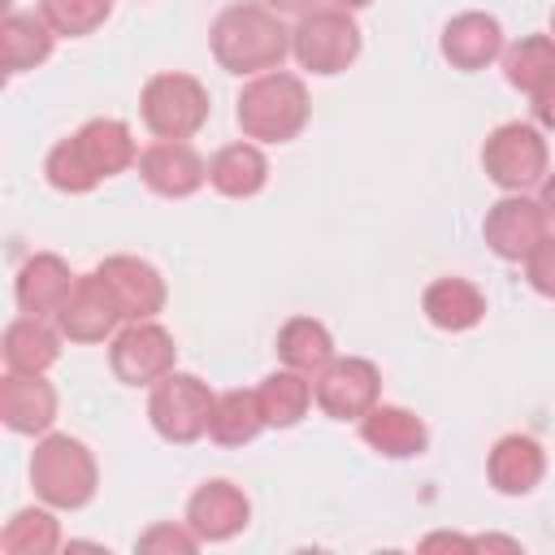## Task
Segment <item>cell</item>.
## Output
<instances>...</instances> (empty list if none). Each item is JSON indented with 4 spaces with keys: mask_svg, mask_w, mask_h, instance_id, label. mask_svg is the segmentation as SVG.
<instances>
[{
    "mask_svg": "<svg viewBox=\"0 0 555 555\" xmlns=\"http://www.w3.org/2000/svg\"><path fill=\"white\" fill-rule=\"evenodd\" d=\"M134 160V139H130V126L117 121V117H95L87 121L74 139H61L48 160H43V173L56 191L65 195H87L100 178H113L121 173L126 165Z\"/></svg>",
    "mask_w": 555,
    "mask_h": 555,
    "instance_id": "1",
    "label": "cell"
},
{
    "mask_svg": "<svg viewBox=\"0 0 555 555\" xmlns=\"http://www.w3.org/2000/svg\"><path fill=\"white\" fill-rule=\"evenodd\" d=\"M291 30L260 4H230L212 22V56L230 74H269L286 61Z\"/></svg>",
    "mask_w": 555,
    "mask_h": 555,
    "instance_id": "2",
    "label": "cell"
},
{
    "mask_svg": "<svg viewBox=\"0 0 555 555\" xmlns=\"http://www.w3.org/2000/svg\"><path fill=\"white\" fill-rule=\"evenodd\" d=\"M238 130L260 143H286L308 126V87L295 74L269 69L251 78L238 95Z\"/></svg>",
    "mask_w": 555,
    "mask_h": 555,
    "instance_id": "3",
    "label": "cell"
},
{
    "mask_svg": "<svg viewBox=\"0 0 555 555\" xmlns=\"http://www.w3.org/2000/svg\"><path fill=\"white\" fill-rule=\"evenodd\" d=\"M95 460L69 434H48L30 455V486L48 507L78 512L95 499Z\"/></svg>",
    "mask_w": 555,
    "mask_h": 555,
    "instance_id": "4",
    "label": "cell"
},
{
    "mask_svg": "<svg viewBox=\"0 0 555 555\" xmlns=\"http://www.w3.org/2000/svg\"><path fill=\"white\" fill-rule=\"evenodd\" d=\"M212 412H217V395L195 373H165L152 386V399H147L152 429L165 442H195V438H204L212 429Z\"/></svg>",
    "mask_w": 555,
    "mask_h": 555,
    "instance_id": "5",
    "label": "cell"
},
{
    "mask_svg": "<svg viewBox=\"0 0 555 555\" xmlns=\"http://www.w3.org/2000/svg\"><path fill=\"white\" fill-rule=\"evenodd\" d=\"M291 52L321 78L343 74L360 56V26L347 17V9H308L291 30Z\"/></svg>",
    "mask_w": 555,
    "mask_h": 555,
    "instance_id": "6",
    "label": "cell"
},
{
    "mask_svg": "<svg viewBox=\"0 0 555 555\" xmlns=\"http://www.w3.org/2000/svg\"><path fill=\"white\" fill-rule=\"evenodd\" d=\"M139 108L156 139H191L208 121V91L191 74H152Z\"/></svg>",
    "mask_w": 555,
    "mask_h": 555,
    "instance_id": "7",
    "label": "cell"
},
{
    "mask_svg": "<svg viewBox=\"0 0 555 555\" xmlns=\"http://www.w3.org/2000/svg\"><path fill=\"white\" fill-rule=\"evenodd\" d=\"M481 165L494 186L525 191L546 178V139L529 121H503L499 130H490L481 147Z\"/></svg>",
    "mask_w": 555,
    "mask_h": 555,
    "instance_id": "8",
    "label": "cell"
},
{
    "mask_svg": "<svg viewBox=\"0 0 555 555\" xmlns=\"http://www.w3.org/2000/svg\"><path fill=\"white\" fill-rule=\"evenodd\" d=\"M173 356L178 347L156 321H130L108 347V364L126 386H156L165 373H173Z\"/></svg>",
    "mask_w": 555,
    "mask_h": 555,
    "instance_id": "9",
    "label": "cell"
},
{
    "mask_svg": "<svg viewBox=\"0 0 555 555\" xmlns=\"http://www.w3.org/2000/svg\"><path fill=\"white\" fill-rule=\"evenodd\" d=\"M377 390H382V377L369 360L360 356H343V360H330L317 382H312V395L321 403L325 416L334 421H360L373 403H377Z\"/></svg>",
    "mask_w": 555,
    "mask_h": 555,
    "instance_id": "10",
    "label": "cell"
},
{
    "mask_svg": "<svg viewBox=\"0 0 555 555\" xmlns=\"http://www.w3.org/2000/svg\"><path fill=\"white\" fill-rule=\"evenodd\" d=\"M121 321H126V312H121L117 295L108 291V282L100 273L78 278L65 308L56 312V325L69 343H104Z\"/></svg>",
    "mask_w": 555,
    "mask_h": 555,
    "instance_id": "11",
    "label": "cell"
},
{
    "mask_svg": "<svg viewBox=\"0 0 555 555\" xmlns=\"http://www.w3.org/2000/svg\"><path fill=\"white\" fill-rule=\"evenodd\" d=\"M486 243L494 256L503 260H525L542 238H546V208L525 199L520 191L503 195L490 212H486V225H481Z\"/></svg>",
    "mask_w": 555,
    "mask_h": 555,
    "instance_id": "12",
    "label": "cell"
},
{
    "mask_svg": "<svg viewBox=\"0 0 555 555\" xmlns=\"http://www.w3.org/2000/svg\"><path fill=\"white\" fill-rule=\"evenodd\" d=\"M139 173L165 199H186L208 182V165L186 139H160V143L143 147L139 152Z\"/></svg>",
    "mask_w": 555,
    "mask_h": 555,
    "instance_id": "13",
    "label": "cell"
},
{
    "mask_svg": "<svg viewBox=\"0 0 555 555\" xmlns=\"http://www.w3.org/2000/svg\"><path fill=\"white\" fill-rule=\"evenodd\" d=\"M247 516H251V503L247 494L234 486V481H204L191 503H186V525L195 529L199 542H225L234 533L247 529Z\"/></svg>",
    "mask_w": 555,
    "mask_h": 555,
    "instance_id": "14",
    "label": "cell"
},
{
    "mask_svg": "<svg viewBox=\"0 0 555 555\" xmlns=\"http://www.w3.org/2000/svg\"><path fill=\"white\" fill-rule=\"evenodd\" d=\"M95 273L117 295L126 321H152L165 308V282H160V273L147 260H139V256H108Z\"/></svg>",
    "mask_w": 555,
    "mask_h": 555,
    "instance_id": "15",
    "label": "cell"
},
{
    "mask_svg": "<svg viewBox=\"0 0 555 555\" xmlns=\"http://www.w3.org/2000/svg\"><path fill=\"white\" fill-rule=\"evenodd\" d=\"M0 421L13 434H48L56 421V390L43 373H9L0 382Z\"/></svg>",
    "mask_w": 555,
    "mask_h": 555,
    "instance_id": "16",
    "label": "cell"
},
{
    "mask_svg": "<svg viewBox=\"0 0 555 555\" xmlns=\"http://www.w3.org/2000/svg\"><path fill=\"white\" fill-rule=\"evenodd\" d=\"M69 291H74V273H69V264H65L61 256H52V251L30 256V260L22 264V273H17V286H13L17 308H22L26 317H56V312L65 308Z\"/></svg>",
    "mask_w": 555,
    "mask_h": 555,
    "instance_id": "17",
    "label": "cell"
},
{
    "mask_svg": "<svg viewBox=\"0 0 555 555\" xmlns=\"http://www.w3.org/2000/svg\"><path fill=\"white\" fill-rule=\"evenodd\" d=\"M442 56L455 69H464V74L486 69L494 56H503V26H499V17H490V13H460V17H451L447 30H442Z\"/></svg>",
    "mask_w": 555,
    "mask_h": 555,
    "instance_id": "18",
    "label": "cell"
},
{
    "mask_svg": "<svg viewBox=\"0 0 555 555\" xmlns=\"http://www.w3.org/2000/svg\"><path fill=\"white\" fill-rule=\"evenodd\" d=\"M360 438L390 455V460H408V455H421L425 442H429V429L416 412L408 408H395V403H373L364 416H360Z\"/></svg>",
    "mask_w": 555,
    "mask_h": 555,
    "instance_id": "19",
    "label": "cell"
},
{
    "mask_svg": "<svg viewBox=\"0 0 555 555\" xmlns=\"http://www.w3.org/2000/svg\"><path fill=\"white\" fill-rule=\"evenodd\" d=\"M486 473L499 494H529L546 473V455L529 434H507L494 442Z\"/></svg>",
    "mask_w": 555,
    "mask_h": 555,
    "instance_id": "20",
    "label": "cell"
},
{
    "mask_svg": "<svg viewBox=\"0 0 555 555\" xmlns=\"http://www.w3.org/2000/svg\"><path fill=\"white\" fill-rule=\"evenodd\" d=\"M421 308H425L429 325L460 334V330H473L486 317V295L464 278H438V282L425 286Z\"/></svg>",
    "mask_w": 555,
    "mask_h": 555,
    "instance_id": "21",
    "label": "cell"
},
{
    "mask_svg": "<svg viewBox=\"0 0 555 555\" xmlns=\"http://www.w3.org/2000/svg\"><path fill=\"white\" fill-rule=\"evenodd\" d=\"M208 182L230 199H251L269 182V160L256 143H230L208 160Z\"/></svg>",
    "mask_w": 555,
    "mask_h": 555,
    "instance_id": "22",
    "label": "cell"
},
{
    "mask_svg": "<svg viewBox=\"0 0 555 555\" xmlns=\"http://www.w3.org/2000/svg\"><path fill=\"white\" fill-rule=\"evenodd\" d=\"M52 39L56 30L43 22V13H9L0 22V56H4V74H22L35 69L52 56Z\"/></svg>",
    "mask_w": 555,
    "mask_h": 555,
    "instance_id": "23",
    "label": "cell"
},
{
    "mask_svg": "<svg viewBox=\"0 0 555 555\" xmlns=\"http://www.w3.org/2000/svg\"><path fill=\"white\" fill-rule=\"evenodd\" d=\"M278 356L286 369L295 373H321L330 360H334V338L321 321L312 317H291L282 330H278Z\"/></svg>",
    "mask_w": 555,
    "mask_h": 555,
    "instance_id": "24",
    "label": "cell"
},
{
    "mask_svg": "<svg viewBox=\"0 0 555 555\" xmlns=\"http://www.w3.org/2000/svg\"><path fill=\"white\" fill-rule=\"evenodd\" d=\"M0 347H4V364L13 373H43L61 356L56 334L43 325V317H17V321H9Z\"/></svg>",
    "mask_w": 555,
    "mask_h": 555,
    "instance_id": "25",
    "label": "cell"
},
{
    "mask_svg": "<svg viewBox=\"0 0 555 555\" xmlns=\"http://www.w3.org/2000/svg\"><path fill=\"white\" fill-rule=\"evenodd\" d=\"M256 399H260L264 425L291 429V425L304 421V412H308V403H312V382H308V373L278 369V373H269V377L256 386Z\"/></svg>",
    "mask_w": 555,
    "mask_h": 555,
    "instance_id": "26",
    "label": "cell"
},
{
    "mask_svg": "<svg viewBox=\"0 0 555 555\" xmlns=\"http://www.w3.org/2000/svg\"><path fill=\"white\" fill-rule=\"evenodd\" d=\"M260 429H264V412H260L256 390H225V395H217V412H212V429L208 434L221 447H243Z\"/></svg>",
    "mask_w": 555,
    "mask_h": 555,
    "instance_id": "27",
    "label": "cell"
},
{
    "mask_svg": "<svg viewBox=\"0 0 555 555\" xmlns=\"http://www.w3.org/2000/svg\"><path fill=\"white\" fill-rule=\"evenodd\" d=\"M503 74H507L512 87L533 95L542 82L555 78V39H546V35L516 39L512 48H503Z\"/></svg>",
    "mask_w": 555,
    "mask_h": 555,
    "instance_id": "28",
    "label": "cell"
},
{
    "mask_svg": "<svg viewBox=\"0 0 555 555\" xmlns=\"http://www.w3.org/2000/svg\"><path fill=\"white\" fill-rule=\"evenodd\" d=\"M56 546H61V529L43 507H22L0 533L4 555H52Z\"/></svg>",
    "mask_w": 555,
    "mask_h": 555,
    "instance_id": "29",
    "label": "cell"
},
{
    "mask_svg": "<svg viewBox=\"0 0 555 555\" xmlns=\"http://www.w3.org/2000/svg\"><path fill=\"white\" fill-rule=\"evenodd\" d=\"M39 13L56 35L78 39L104 26V17L113 13V0H39Z\"/></svg>",
    "mask_w": 555,
    "mask_h": 555,
    "instance_id": "30",
    "label": "cell"
},
{
    "mask_svg": "<svg viewBox=\"0 0 555 555\" xmlns=\"http://www.w3.org/2000/svg\"><path fill=\"white\" fill-rule=\"evenodd\" d=\"M199 546V538H195V529L186 525V529H178V525H152L143 538H139V551H178V555H191Z\"/></svg>",
    "mask_w": 555,
    "mask_h": 555,
    "instance_id": "31",
    "label": "cell"
},
{
    "mask_svg": "<svg viewBox=\"0 0 555 555\" xmlns=\"http://www.w3.org/2000/svg\"><path fill=\"white\" fill-rule=\"evenodd\" d=\"M525 264H529V286H533L538 295H551V299H555V234H546V238L525 256Z\"/></svg>",
    "mask_w": 555,
    "mask_h": 555,
    "instance_id": "32",
    "label": "cell"
},
{
    "mask_svg": "<svg viewBox=\"0 0 555 555\" xmlns=\"http://www.w3.org/2000/svg\"><path fill=\"white\" fill-rule=\"evenodd\" d=\"M421 551H477L473 538H455V533H429L421 542Z\"/></svg>",
    "mask_w": 555,
    "mask_h": 555,
    "instance_id": "33",
    "label": "cell"
},
{
    "mask_svg": "<svg viewBox=\"0 0 555 555\" xmlns=\"http://www.w3.org/2000/svg\"><path fill=\"white\" fill-rule=\"evenodd\" d=\"M473 546H477V551H516L512 538H473Z\"/></svg>",
    "mask_w": 555,
    "mask_h": 555,
    "instance_id": "34",
    "label": "cell"
},
{
    "mask_svg": "<svg viewBox=\"0 0 555 555\" xmlns=\"http://www.w3.org/2000/svg\"><path fill=\"white\" fill-rule=\"evenodd\" d=\"M538 204L546 208V217H555V173L542 178V199H538Z\"/></svg>",
    "mask_w": 555,
    "mask_h": 555,
    "instance_id": "35",
    "label": "cell"
},
{
    "mask_svg": "<svg viewBox=\"0 0 555 555\" xmlns=\"http://www.w3.org/2000/svg\"><path fill=\"white\" fill-rule=\"evenodd\" d=\"M269 9H278V13H308L312 9V0H264Z\"/></svg>",
    "mask_w": 555,
    "mask_h": 555,
    "instance_id": "36",
    "label": "cell"
},
{
    "mask_svg": "<svg viewBox=\"0 0 555 555\" xmlns=\"http://www.w3.org/2000/svg\"><path fill=\"white\" fill-rule=\"evenodd\" d=\"M338 9H364V4H373V0H334Z\"/></svg>",
    "mask_w": 555,
    "mask_h": 555,
    "instance_id": "37",
    "label": "cell"
},
{
    "mask_svg": "<svg viewBox=\"0 0 555 555\" xmlns=\"http://www.w3.org/2000/svg\"><path fill=\"white\" fill-rule=\"evenodd\" d=\"M551 30H555V13H551Z\"/></svg>",
    "mask_w": 555,
    "mask_h": 555,
    "instance_id": "38",
    "label": "cell"
}]
</instances>
